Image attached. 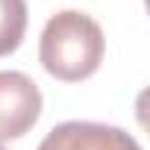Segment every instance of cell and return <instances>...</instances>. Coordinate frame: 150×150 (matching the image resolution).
I'll use <instances>...</instances> for the list:
<instances>
[{"label": "cell", "mask_w": 150, "mask_h": 150, "mask_svg": "<svg viewBox=\"0 0 150 150\" xmlns=\"http://www.w3.org/2000/svg\"><path fill=\"white\" fill-rule=\"evenodd\" d=\"M103 50L106 38L100 24L80 9L56 12L44 24L38 41V59L44 71L62 83L88 80L103 62Z\"/></svg>", "instance_id": "obj_1"}, {"label": "cell", "mask_w": 150, "mask_h": 150, "mask_svg": "<svg viewBox=\"0 0 150 150\" xmlns=\"http://www.w3.org/2000/svg\"><path fill=\"white\" fill-rule=\"evenodd\" d=\"M41 115V91L21 71H0V141L27 135Z\"/></svg>", "instance_id": "obj_2"}, {"label": "cell", "mask_w": 150, "mask_h": 150, "mask_svg": "<svg viewBox=\"0 0 150 150\" xmlns=\"http://www.w3.org/2000/svg\"><path fill=\"white\" fill-rule=\"evenodd\" d=\"M38 150H141V144L121 127L94 121H65L44 135Z\"/></svg>", "instance_id": "obj_3"}, {"label": "cell", "mask_w": 150, "mask_h": 150, "mask_svg": "<svg viewBox=\"0 0 150 150\" xmlns=\"http://www.w3.org/2000/svg\"><path fill=\"white\" fill-rule=\"evenodd\" d=\"M27 21V0H0V56H9L21 47Z\"/></svg>", "instance_id": "obj_4"}, {"label": "cell", "mask_w": 150, "mask_h": 150, "mask_svg": "<svg viewBox=\"0 0 150 150\" xmlns=\"http://www.w3.org/2000/svg\"><path fill=\"white\" fill-rule=\"evenodd\" d=\"M0 150H3V147H0Z\"/></svg>", "instance_id": "obj_5"}]
</instances>
